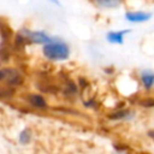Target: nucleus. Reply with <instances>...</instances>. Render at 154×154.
Instances as JSON below:
<instances>
[{"label": "nucleus", "instance_id": "nucleus-1", "mask_svg": "<svg viewBox=\"0 0 154 154\" xmlns=\"http://www.w3.org/2000/svg\"><path fill=\"white\" fill-rule=\"evenodd\" d=\"M42 53L48 60L63 61V60L69 59V57H70V47L67 46L66 42L53 38V41H51L49 43L43 45Z\"/></svg>", "mask_w": 154, "mask_h": 154}, {"label": "nucleus", "instance_id": "nucleus-2", "mask_svg": "<svg viewBox=\"0 0 154 154\" xmlns=\"http://www.w3.org/2000/svg\"><path fill=\"white\" fill-rule=\"evenodd\" d=\"M23 36L28 41L36 43V45H46L53 41V37H51L45 31H40V30H24Z\"/></svg>", "mask_w": 154, "mask_h": 154}, {"label": "nucleus", "instance_id": "nucleus-3", "mask_svg": "<svg viewBox=\"0 0 154 154\" xmlns=\"http://www.w3.org/2000/svg\"><path fill=\"white\" fill-rule=\"evenodd\" d=\"M1 81H7V83H10V84L17 85V84H20L23 79H22V77L17 70L11 69V67H6V69L0 70V82Z\"/></svg>", "mask_w": 154, "mask_h": 154}, {"label": "nucleus", "instance_id": "nucleus-4", "mask_svg": "<svg viewBox=\"0 0 154 154\" xmlns=\"http://www.w3.org/2000/svg\"><path fill=\"white\" fill-rule=\"evenodd\" d=\"M152 17L153 13L147 11H128L124 14V18L131 23H144L148 22Z\"/></svg>", "mask_w": 154, "mask_h": 154}, {"label": "nucleus", "instance_id": "nucleus-5", "mask_svg": "<svg viewBox=\"0 0 154 154\" xmlns=\"http://www.w3.org/2000/svg\"><path fill=\"white\" fill-rule=\"evenodd\" d=\"M130 29L126 30H114V31H108L106 35V40L112 43V45H123L124 42V36L130 32Z\"/></svg>", "mask_w": 154, "mask_h": 154}, {"label": "nucleus", "instance_id": "nucleus-6", "mask_svg": "<svg viewBox=\"0 0 154 154\" xmlns=\"http://www.w3.org/2000/svg\"><path fill=\"white\" fill-rule=\"evenodd\" d=\"M28 102L31 106H34L35 108H38V109H43V108L47 107L46 99L42 95H38V94H30L28 96Z\"/></svg>", "mask_w": 154, "mask_h": 154}, {"label": "nucleus", "instance_id": "nucleus-7", "mask_svg": "<svg viewBox=\"0 0 154 154\" xmlns=\"http://www.w3.org/2000/svg\"><path fill=\"white\" fill-rule=\"evenodd\" d=\"M141 83L146 89H150L152 87H154V71H142L141 76H140Z\"/></svg>", "mask_w": 154, "mask_h": 154}, {"label": "nucleus", "instance_id": "nucleus-8", "mask_svg": "<svg viewBox=\"0 0 154 154\" xmlns=\"http://www.w3.org/2000/svg\"><path fill=\"white\" fill-rule=\"evenodd\" d=\"M123 0H93V2L101 8H114L120 5Z\"/></svg>", "mask_w": 154, "mask_h": 154}, {"label": "nucleus", "instance_id": "nucleus-9", "mask_svg": "<svg viewBox=\"0 0 154 154\" xmlns=\"http://www.w3.org/2000/svg\"><path fill=\"white\" fill-rule=\"evenodd\" d=\"M31 140V131L29 129H24L20 134H19V142L22 144H26L29 143Z\"/></svg>", "mask_w": 154, "mask_h": 154}, {"label": "nucleus", "instance_id": "nucleus-10", "mask_svg": "<svg viewBox=\"0 0 154 154\" xmlns=\"http://www.w3.org/2000/svg\"><path fill=\"white\" fill-rule=\"evenodd\" d=\"M148 136H149L152 140H154V129H152V130L148 131Z\"/></svg>", "mask_w": 154, "mask_h": 154}, {"label": "nucleus", "instance_id": "nucleus-11", "mask_svg": "<svg viewBox=\"0 0 154 154\" xmlns=\"http://www.w3.org/2000/svg\"><path fill=\"white\" fill-rule=\"evenodd\" d=\"M48 1H51V2H52V4H54L55 6H61V5H60V1H59V0H48Z\"/></svg>", "mask_w": 154, "mask_h": 154}, {"label": "nucleus", "instance_id": "nucleus-12", "mask_svg": "<svg viewBox=\"0 0 154 154\" xmlns=\"http://www.w3.org/2000/svg\"><path fill=\"white\" fill-rule=\"evenodd\" d=\"M0 95H1V93H0Z\"/></svg>", "mask_w": 154, "mask_h": 154}]
</instances>
